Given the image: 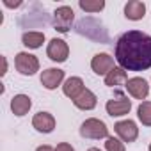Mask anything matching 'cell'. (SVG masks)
<instances>
[{"label": "cell", "instance_id": "5", "mask_svg": "<svg viewBox=\"0 0 151 151\" xmlns=\"http://www.w3.org/2000/svg\"><path fill=\"white\" fill-rule=\"evenodd\" d=\"M75 20V13L69 6H62V7H57L55 13H53V25L59 32H68L71 23Z\"/></svg>", "mask_w": 151, "mask_h": 151}, {"label": "cell", "instance_id": "7", "mask_svg": "<svg viewBox=\"0 0 151 151\" xmlns=\"http://www.w3.org/2000/svg\"><path fill=\"white\" fill-rule=\"evenodd\" d=\"M114 130L117 133V137L123 140V142H133L137 137H139V128H137V123L132 121V119H124V121H119L114 124Z\"/></svg>", "mask_w": 151, "mask_h": 151}, {"label": "cell", "instance_id": "1", "mask_svg": "<svg viewBox=\"0 0 151 151\" xmlns=\"http://www.w3.org/2000/svg\"><path fill=\"white\" fill-rule=\"evenodd\" d=\"M116 60L124 71H144L151 68V36L140 30L124 32L116 43Z\"/></svg>", "mask_w": 151, "mask_h": 151}, {"label": "cell", "instance_id": "3", "mask_svg": "<svg viewBox=\"0 0 151 151\" xmlns=\"http://www.w3.org/2000/svg\"><path fill=\"white\" fill-rule=\"evenodd\" d=\"M14 66L18 69L20 75H25V77H30L36 71H39V60L36 55L29 53V52H20L14 57Z\"/></svg>", "mask_w": 151, "mask_h": 151}, {"label": "cell", "instance_id": "2", "mask_svg": "<svg viewBox=\"0 0 151 151\" xmlns=\"http://www.w3.org/2000/svg\"><path fill=\"white\" fill-rule=\"evenodd\" d=\"M80 135L84 139H109V128L107 124L101 121V119H96V117H89L82 123L80 126Z\"/></svg>", "mask_w": 151, "mask_h": 151}, {"label": "cell", "instance_id": "23", "mask_svg": "<svg viewBox=\"0 0 151 151\" xmlns=\"http://www.w3.org/2000/svg\"><path fill=\"white\" fill-rule=\"evenodd\" d=\"M87 151H101L100 147H91V149H87Z\"/></svg>", "mask_w": 151, "mask_h": 151}, {"label": "cell", "instance_id": "19", "mask_svg": "<svg viewBox=\"0 0 151 151\" xmlns=\"http://www.w3.org/2000/svg\"><path fill=\"white\" fill-rule=\"evenodd\" d=\"M78 7L86 13H100L105 7V2L103 0H96V2H93V0H80Z\"/></svg>", "mask_w": 151, "mask_h": 151}, {"label": "cell", "instance_id": "12", "mask_svg": "<svg viewBox=\"0 0 151 151\" xmlns=\"http://www.w3.org/2000/svg\"><path fill=\"white\" fill-rule=\"evenodd\" d=\"M96 103H98L96 94L91 89H87V87L73 100V105L77 107V109H80V110H93L96 107Z\"/></svg>", "mask_w": 151, "mask_h": 151}, {"label": "cell", "instance_id": "14", "mask_svg": "<svg viewBox=\"0 0 151 151\" xmlns=\"http://www.w3.org/2000/svg\"><path fill=\"white\" fill-rule=\"evenodd\" d=\"M124 16L132 22H139L146 16V4L140 0H130L124 6Z\"/></svg>", "mask_w": 151, "mask_h": 151}, {"label": "cell", "instance_id": "6", "mask_svg": "<svg viewBox=\"0 0 151 151\" xmlns=\"http://www.w3.org/2000/svg\"><path fill=\"white\" fill-rule=\"evenodd\" d=\"M46 55L53 60V62H64L69 55V46L64 39H57L53 37L48 46H46Z\"/></svg>", "mask_w": 151, "mask_h": 151}, {"label": "cell", "instance_id": "8", "mask_svg": "<svg viewBox=\"0 0 151 151\" xmlns=\"http://www.w3.org/2000/svg\"><path fill=\"white\" fill-rule=\"evenodd\" d=\"M128 94L135 100H146L147 94H149V86L144 78L140 77H133V78H128V82L124 84Z\"/></svg>", "mask_w": 151, "mask_h": 151}, {"label": "cell", "instance_id": "21", "mask_svg": "<svg viewBox=\"0 0 151 151\" xmlns=\"http://www.w3.org/2000/svg\"><path fill=\"white\" fill-rule=\"evenodd\" d=\"M55 151H75V147L68 142H60V144L55 146Z\"/></svg>", "mask_w": 151, "mask_h": 151}, {"label": "cell", "instance_id": "15", "mask_svg": "<svg viewBox=\"0 0 151 151\" xmlns=\"http://www.w3.org/2000/svg\"><path fill=\"white\" fill-rule=\"evenodd\" d=\"M30 107H32V100H30L27 94H16V96H13V100H11V110H13V114L18 116V117L25 116V114L30 110Z\"/></svg>", "mask_w": 151, "mask_h": 151}, {"label": "cell", "instance_id": "17", "mask_svg": "<svg viewBox=\"0 0 151 151\" xmlns=\"http://www.w3.org/2000/svg\"><path fill=\"white\" fill-rule=\"evenodd\" d=\"M22 43L27 46V48H39L43 43H45V34L43 32H37V30H30V32H25L22 36Z\"/></svg>", "mask_w": 151, "mask_h": 151}, {"label": "cell", "instance_id": "11", "mask_svg": "<svg viewBox=\"0 0 151 151\" xmlns=\"http://www.w3.org/2000/svg\"><path fill=\"white\" fill-rule=\"evenodd\" d=\"M32 126L41 133H50L55 128V117L50 112H37L32 117Z\"/></svg>", "mask_w": 151, "mask_h": 151}, {"label": "cell", "instance_id": "13", "mask_svg": "<svg viewBox=\"0 0 151 151\" xmlns=\"http://www.w3.org/2000/svg\"><path fill=\"white\" fill-rule=\"evenodd\" d=\"M84 80L80 77H69L64 84H62V93L64 96H68L69 100H75L82 91H84Z\"/></svg>", "mask_w": 151, "mask_h": 151}, {"label": "cell", "instance_id": "10", "mask_svg": "<svg viewBox=\"0 0 151 151\" xmlns=\"http://www.w3.org/2000/svg\"><path fill=\"white\" fill-rule=\"evenodd\" d=\"M62 80H64V71L59 69V68H48L41 73V84L48 91L57 89L62 84Z\"/></svg>", "mask_w": 151, "mask_h": 151}, {"label": "cell", "instance_id": "16", "mask_svg": "<svg viewBox=\"0 0 151 151\" xmlns=\"http://www.w3.org/2000/svg\"><path fill=\"white\" fill-rule=\"evenodd\" d=\"M126 82H128V75L123 68H114L105 77V86H109V87H116V86H121Z\"/></svg>", "mask_w": 151, "mask_h": 151}, {"label": "cell", "instance_id": "9", "mask_svg": "<svg viewBox=\"0 0 151 151\" xmlns=\"http://www.w3.org/2000/svg\"><path fill=\"white\" fill-rule=\"evenodd\" d=\"M91 68L96 75L107 77V75L116 68L114 66V57H110L109 53H96L91 60Z\"/></svg>", "mask_w": 151, "mask_h": 151}, {"label": "cell", "instance_id": "24", "mask_svg": "<svg viewBox=\"0 0 151 151\" xmlns=\"http://www.w3.org/2000/svg\"><path fill=\"white\" fill-rule=\"evenodd\" d=\"M149 151H151V144H149Z\"/></svg>", "mask_w": 151, "mask_h": 151}, {"label": "cell", "instance_id": "4", "mask_svg": "<svg viewBox=\"0 0 151 151\" xmlns=\"http://www.w3.org/2000/svg\"><path fill=\"white\" fill-rule=\"evenodd\" d=\"M105 110L110 117H121V116H126L130 110H132V100H128L124 94H117V98H112L107 101L105 105Z\"/></svg>", "mask_w": 151, "mask_h": 151}, {"label": "cell", "instance_id": "18", "mask_svg": "<svg viewBox=\"0 0 151 151\" xmlns=\"http://www.w3.org/2000/svg\"><path fill=\"white\" fill-rule=\"evenodd\" d=\"M137 117L144 126H151V101H142L137 109Z\"/></svg>", "mask_w": 151, "mask_h": 151}, {"label": "cell", "instance_id": "20", "mask_svg": "<svg viewBox=\"0 0 151 151\" xmlns=\"http://www.w3.org/2000/svg\"><path fill=\"white\" fill-rule=\"evenodd\" d=\"M105 149L107 151H126L124 142L121 139H116V137H109L105 140Z\"/></svg>", "mask_w": 151, "mask_h": 151}, {"label": "cell", "instance_id": "22", "mask_svg": "<svg viewBox=\"0 0 151 151\" xmlns=\"http://www.w3.org/2000/svg\"><path fill=\"white\" fill-rule=\"evenodd\" d=\"M36 151H55V147H52V146H48V144H45V146H39Z\"/></svg>", "mask_w": 151, "mask_h": 151}]
</instances>
